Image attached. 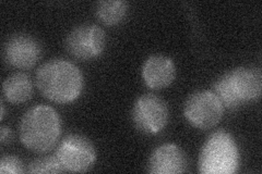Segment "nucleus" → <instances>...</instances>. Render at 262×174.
<instances>
[{
  "label": "nucleus",
  "mask_w": 262,
  "mask_h": 174,
  "mask_svg": "<svg viewBox=\"0 0 262 174\" xmlns=\"http://www.w3.org/2000/svg\"><path fill=\"white\" fill-rule=\"evenodd\" d=\"M186 169V156L174 144H164L155 149L147 163V172L152 174H179Z\"/></svg>",
  "instance_id": "9d476101"
},
{
  "label": "nucleus",
  "mask_w": 262,
  "mask_h": 174,
  "mask_svg": "<svg viewBox=\"0 0 262 174\" xmlns=\"http://www.w3.org/2000/svg\"><path fill=\"white\" fill-rule=\"evenodd\" d=\"M224 107L217 96L210 90H200L189 96L184 108V114L192 127L208 130L221 121Z\"/></svg>",
  "instance_id": "39448f33"
},
{
  "label": "nucleus",
  "mask_w": 262,
  "mask_h": 174,
  "mask_svg": "<svg viewBox=\"0 0 262 174\" xmlns=\"http://www.w3.org/2000/svg\"><path fill=\"white\" fill-rule=\"evenodd\" d=\"M59 136L60 119L52 107L39 105L24 113L20 123V138L29 151L38 154L51 151Z\"/></svg>",
  "instance_id": "f03ea898"
},
{
  "label": "nucleus",
  "mask_w": 262,
  "mask_h": 174,
  "mask_svg": "<svg viewBox=\"0 0 262 174\" xmlns=\"http://www.w3.org/2000/svg\"><path fill=\"white\" fill-rule=\"evenodd\" d=\"M24 172L22 161L15 156L6 155L0 160V173L2 174H20Z\"/></svg>",
  "instance_id": "2eb2a0df"
},
{
  "label": "nucleus",
  "mask_w": 262,
  "mask_h": 174,
  "mask_svg": "<svg viewBox=\"0 0 262 174\" xmlns=\"http://www.w3.org/2000/svg\"><path fill=\"white\" fill-rule=\"evenodd\" d=\"M241 156L234 137L221 130L209 136L200 153L198 169L202 174L238 172Z\"/></svg>",
  "instance_id": "20e7f679"
},
{
  "label": "nucleus",
  "mask_w": 262,
  "mask_h": 174,
  "mask_svg": "<svg viewBox=\"0 0 262 174\" xmlns=\"http://www.w3.org/2000/svg\"><path fill=\"white\" fill-rule=\"evenodd\" d=\"M36 85L49 101L57 104L75 102L83 89V76L77 65L61 59L44 63L36 73Z\"/></svg>",
  "instance_id": "f257e3e1"
},
{
  "label": "nucleus",
  "mask_w": 262,
  "mask_h": 174,
  "mask_svg": "<svg viewBox=\"0 0 262 174\" xmlns=\"http://www.w3.org/2000/svg\"><path fill=\"white\" fill-rule=\"evenodd\" d=\"M262 74L259 69L242 67L225 73L214 84V93L223 107L237 109L261 96Z\"/></svg>",
  "instance_id": "7ed1b4c3"
},
{
  "label": "nucleus",
  "mask_w": 262,
  "mask_h": 174,
  "mask_svg": "<svg viewBox=\"0 0 262 174\" xmlns=\"http://www.w3.org/2000/svg\"><path fill=\"white\" fill-rule=\"evenodd\" d=\"M105 46V33L94 24H84L73 29L66 39L68 53L80 60L97 58L103 54Z\"/></svg>",
  "instance_id": "6e6552de"
},
{
  "label": "nucleus",
  "mask_w": 262,
  "mask_h": 174,
  "mask_svg": "<svg viewBox=\"0 0 262 174\" xmlns=\"http://www.w3.org/2000/svg\"><path fill=\"white\" fill-rule=\"evenodd\" d=\"M11 139H12L11 130L8 127L3 126L2 128H0V144L5 145L7 143H10Z\"/></svg>",
  "instance_id": "dca6fc26"
},
{
  "label": "nucleus",
  "mask_w": 262,
  "mask_h": 174,
  "mask_svg": "<svg viewBox=\"0 0 262 174\" xmlns=\"http://www.w3.org/2000/svg\"><path fill=\"white\" fill-rule=\"evenodd\" d=\"M5 114H6L5 105H4V104H2V120H4V118H5Z\"/></svg>",
  "instance_id": "f3484780"
},
{
  "label": "nucleus",
  "mask_w": 262,
  "mask_h": 174,
  "mask_svg": "<svg viewBox=\"0 0 262 174\" xmlns=\"http://www.w3.org/2000/svg\"><path fill=\"white\" fill-rule=\"evenodd\" d=\"M55 156L64 172H86L95 162L96 152L86 137L71 134L61 140Z\"/></svg>",
  "instance_id": "423d86ee"
},
{
  "label": "nucleus",
  "mask_w": 262,
  "mask_h": 174,
  "mask_svg": "<svg viewBox=\"0 0 262 174\" xmlns=\"http://www.w3.org/2000/svg\"><path fill=\"white\" fill-rule=\"evenodd\" d=\"M29 173H61L64 172L56 156L42 157L33 160L28 169Z\"/></svg>",
  "instance_id": "4468645a"
},
{
  "label": "nucleus",
  "mask_w": 262,
  "mask_h": 174,
  "mask_svg": "<svg viewBox=\"0 0 262 174\" xmlns=\"http://www.w3.org/2000/svg\"><path fill=\"white\" fill-rule=\"evenodd\" d=\"M4 57L6 62L14 68L30 69L39 59L40 46L38 41L30 35H14L6 43Z\"/></svg>",
  "instance_id": "1a4fd4ad"
},
{
  "label": "nucleus",
  "mask_w": 262,
  "mask_h": 174,
  "mask_svg": "<svg viewBox=\"0 0 262 174\" xmlns=\"http://www.w3.org/2000/svg\"><path fill=\"white\" fill-rule=\"evenodd\" d=\"M142 77L145 85L149 88H165L169 86L175 80V64L173 60L165 56H151L143 64Z\"/></svg>",
  "instance_id": "9b49d317"
},
{
  "label": "nucleus",
  "mask_w": 262,
  "mask_h": 174,
  "mask_svg": "<svg viewBox=\"0 0 262 174\" xmlns=\"http://www.w3.org/2000/svg\"><path fill=\"white\" fill-rule=\"evenodd\" d=\"M127 11L128 4L119 0L100 2L96 6L97 18L106 26H117L125 19Z\"/></svg>",
  "instance_id": "ddd939ff"
},
{
  "label": "nucleus",
  "mask_w": 262,
  "mask_h": 174,
  "mask_svg": "<svg viewBox=\"0 0 262 174\" xmlns=\"http://www.w3.org/2000/svg\"><path fill=\"white\" fill-rule=\"evenodd\" d=\"M4 95L11 104L28 102L33 93V85L30 78L24 73H15L4 82Z\"/></svg>",
  "instance_id": "f8f14e48"
},
{
  "label": "nucleus",
  "mask_w": 262,
  "mask_h": 174,
  "mask_svg": "<svg viewBox=\"0 0 262 174\" xmlns=\"http://www.w3.org/2000/svg\"><path fill=\"white\" fill-rule=\"evenodd\" d=\"M169 118L166 103L157 95L145 94L137 99L133 109V120L138 131L155 135L166 127Z\"/></svg>",
  "instance_id": "0eeeda50"
}]
</instances>
